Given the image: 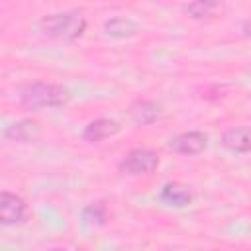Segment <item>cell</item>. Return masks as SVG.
I'll return each instance as SVG.
<instances>
[{
	"label": "cell",
	"instance_id": "1",
	"mask_svg": "<svg viewBox=\"0 0 251 251\" xmlns=\"http://www.w3.org/2000/svg\"><path fill=\"white\" fill-rule=\"evenodd\" d=\"M37 29L47 37H57L65 41H73L80 37L86 29V18L78 10H67L51 16H43L37 22Z\"/></svg>",
	"mask_w": 251,
	"mask_h": 251
},
{
	"label": "cell",
	"instance_id": "5",
	"mask_svg": "<svg viewBox=\"0 0 251 251\" xmlns=\"http://www.w3.org/2000/svg\"><path fill=\"white\" fill-rule=\"evenodd\" d=\"M4 135L6 139L10 141H18V143H33L41 137V126L37 120L33 118H24L20 122H14L10 124L6 129H4Z\"/></svg>",
	"mask_w": 251,
	"mask_h": 251
},
{
	"label": "cell",
	"instance_id": "6",
	"mask_svg": "<svg viewBox=\"0 0 251 251\" xmlns=\"http://www.w3.org/2000/svg\"><path fill=\"white\" fill-rule=\"evenodd\" d=\"M25 216V202L22 196L4 190L0 194V222L4 226H12L22 222Z\"/></svg>",
	"mask_w": 251,
	"mask_h": 251
},
{
	"label": "cell",
	"instance_id": "12",
	"mask_svg": "<svg viewBox=\"0 0 251 251\" xmlns=\"http://www.w3.org/2000/svg\"><path fill=\"white\" fill-rule=\"evenodd\" d=\"M222 6L218 2H210V0H196V2H188L182 4V12L192 18V20H204V18H212Z\"/></svg>",
	"mask_w": 251,
	"mask_h": 251
},
{
	"label": "cell",
	"instance_id": "15",
	"mask_svg": "<svg viewBox=\"0 0 251 251\" xmlns=\"http://www.w3.org/2000/svg\"><path fill=\"white\" fill-rule=\"evenodd\" d=\"M51 251H65V249H51Z\"/></svg>",
	"mask_w": 251,
	"mask_h": 251
},
{
	"label": "cell",
	"instance_id": "8",
	"mask_svg": "<svg viewBox=\"0 0 251 251\" xmlns=\"http://www.w3.org/2000/svg\"><path fill=\"white\" fill-rule=\"evenodd\" d=\"M120 131V124L116 120L110 118H98L92 120L90 124H86V127L82 129V139L88 143H98L106 137H112Z\"/></svg>",
	"mask_w": 251,
	"mask_h": 251
},
{
	"label": "cell",
	"instance_id": "4",
	"mask_svg": "<svg viewBox=\"0 0 251 251\" xmlns=\"http://www.w3.org/2000/svg\"><path fill=\"white\" fill-rule=\"evenodd\" d=\"M208 147V135L204 131H184L169 141V149L178 155H198Z\"/></svg>",
	"mask_w": 251,
	"mask_h": 251
},
{
	"label": "cell",
	"instance_id": "13",
	"mask_svg": "<svg viewBox=\"0 0 251 251\" xmlns=\"http://www.w3.org/2000/svg\"><path fill=\"white\" fill-rule=\"evenodd\" d=\"M82 220L86 226H92V227H100L106 224L108 220V208L104 202H92L88 204L84 210H82Z\"/></svg>",
	"mask_w": 251,
	"mask_h": 251
},
{
	"label": "cell",
	"instance_id": "3",
	"mask_svg": "<svg viewBox=\"0 0 251 251\" xmlns=\"http://www.w3.org/2000/svg\"><path fill=\"white\" fill-rule=\"evenodd\" d=\"M159 167V155L153 149L137 147L131 149L120 163V169L127 175H147Z\"/></svg>",
	"mask_w": 251,
	"mask_h": 251
},
{
	"label": "cell",
	"instance_id": "9",
	"mask_svg": "<svg viewBox=\"0 0 251 251\" xmlns=\"http://www.w3.org/2000/svg\"><path fill=\"white\" fill-rule=\"evenodd\" d=\"M161 200L173 208H184L192 202V192L182 182H167L161 188Z\"/></svg>",
	"mask_w": 251,
	"mask_h": 251
},
{
	"label": "cell",
	"instance_id": "14",
	"mask_svg": "<svg viewBox=\"0 0 251 251\" xmlns=\"http://www.w3.org/2000/svg\"><path fill=\"white\" fill-rule=\"evenodd\" d=\"M243 33H245L247 37H251V22H245V24H243Z\"/></svg>",
	"mask_w": 251,
	"mask_h": 251
},
{
	"label": "cell",
	"instance_id": "2",
	"mask_svg": "<svg viewBox=\"0 0 251 251\" xmlns=\"http://www.w3.org/2000/svg\"><path fill=\"white\" fill-rule=\"evenodd\" d=\"M71 100V92L61 84L49 82H31L20 90V102L25 108H63Z\"/></svg>",
	"mask_w": 251,
	"mask_h": 251
},
{
	"label": "cell",
	"instance_id": "7",
	"mask_svg": "<svg viewBox=\"0 0 251 251\" xmlns=\"http://www.w3.org/2000/svg\"><path fill=\"white\" fill-rule=\"evenodd\" d=\"M222 145L231 153H249L251 151V127L237 126L222 133Z\"/></svg>",
	"mask_w": 251,
	"mask_h": 251
},
{
	"label": "cell",
	"instance_id": "11",
	"mask_svg": "<svg viewBox=\"0 0 251 251\" xmlns=\"http://www.w3.org/2000/svg\"><path fill=\"white\" fill-rule=\"evenodd\" d=\"M104 31L110 35V37H118V39H124V37H133L139 33V25L129 20V18H124V16H118V18H112L104 24Z\"/></svg>",
	"mask_w": 251,
	"mask_h": 251
},
{
	"label": "cell",
	"instance_id": "10",
	"mask_svg": "<svg viewBox=\"0 0 251 251\" xmlns=\"http://www.w3.org/2000/svg\"><path fill=\"white\" fill-rule=\"evenodd\" d=\"M129 116L137 126H149L161 116V106L153 100H137L131 104Z\"/></svg>",
	"mask_w": 251,
	"mask_h": 251
}]
</instances>
